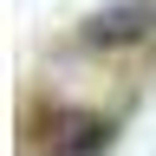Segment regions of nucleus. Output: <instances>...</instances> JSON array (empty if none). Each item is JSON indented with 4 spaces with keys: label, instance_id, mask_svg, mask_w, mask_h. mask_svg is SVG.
<instances>
[{
    "label": "nucleus",
    "instance_id": "1",
    "mask_svg": "<svg viewBox=\"0 0 156 156\" xmlns=\"http://www.w3.org/2000/svg\"><path fill=\"white\" fill-rule=\"evenodd\" d=\"M150 33H156V0H111V7H98L78 26V39L98 46V52H124V46H136Z\"/></svg>",
    "mask_w": 156,
    "mask_h": 156
},
{
    "label": "nucleus",
    "instance_id": "2",
    "mask_svg": "<svg viewBox=\"0 0 156 156\" xmlns=\"http://www.w3.org/2000/svg\"><path fill=\"white\" fill-rule=\"evenodd\" d=\"M111 117H91V111H65L52 117V156H104L111 150Z\"/></svg>",
    "mask_w": 156,
    "mask_h": 156
}]
</instances>
